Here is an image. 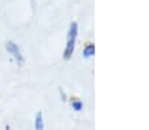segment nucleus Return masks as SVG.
Returning a JSON list of instances; mask_svg holds the SVG:
<instances>
[{
	"mask_svg": "<svg viewBox=\"0 0 149 130\" xmlns=\"http://www.w3.org/2000/svg\"><path fill=\"white\" fill-rule=\"evenodd\" d=\"M78 23L77 21H71L70 26H69L68 34H66V45H65V50H63V54L62 57L65 61H69L74 54V50H75V43H77V38H78Z\"/></svg>",
	"mask_w": 149,
	"mask_h": 130,
	"instance_id": "obj_1",
	"label": "nucleus"
},
{
	"mask_svg": "<svg viewBox=\"0 0 149 130\" xmlns=\"http://www.w3.org/2000/svg\"><path fill=\"white\" fill-rule=\"evenodd\" d=\"M6 49H7V53H8L9 55H12V58L16 61L17 65L19 66L23 65L24 63V57H23V54H21V51H20L19 45H17L16 42H13V41H7Z\"/></svg>",
	"mask_w": 149,
	"mask_h": 130,
	"instance_id": "obj_2",
	"label": "nucleus"
},
{
	"mask_svg": "<svg viewBox=\"0 0 149 130\" xmlns=\"http://www.w3.org/2000/svg\"><path fill=\"white\" fill-rule=\"evenodd\" d=\"M94 55H95V45H94V42L88 41V42H86L83 46L82 57H83L84 59H90V58H93Z\"/></svg>",
	"mask_w": 149,
	"mask_h": 130,
	"instance_id": "obj_3",
	"label": "nucleus"
},
{
	"mask_svg": "<svg viewBox=\"0 0 149 130\" xmlns=\"http://www.w3.org/2000/svg\"><path fill=\"white\" fill-rule=\"evenodd\" d=\"M34 130H45V122H44L42 112H37L36 116H34Z\"/></svg>",
	"mask_w": 149,
	"mask_h": 130,
	"instance_id": "obj_4",
	"label": "nucleus"
},
{
	"mask_svg": "<svg viewBox=\"0 0 149 130\" xmlns=\"http://www.w3.org/2000/svg\"><path fill=\"white\" fill-rule=\"evenodd\" d=\"M70 105H71V108H73V110H75V112H81V110L83 109V101H82L79 97H71Z\"/></svg>",
	"mask_w": 149,
	"mask_h": 130,
	"instance_id": "obj_5",
	"label": "nucleus"
},
{
	"mask_svg": "<svg viewBox=\"0 0 149 130\" xmlns=\"http://www.w3.org/2000/svg\"><path fill=\"white\" fill-rule=\"evenodd\" d=\"M59 94H61V99H62V101H66V100H68V97H66V95H65V92H63V91H59Z\"/></svg>",
	"mask_w": 149,
	"mask_h": 130,
	"instance_id": "obj_6",
	"label": "nucleus"
}]
</instances>
